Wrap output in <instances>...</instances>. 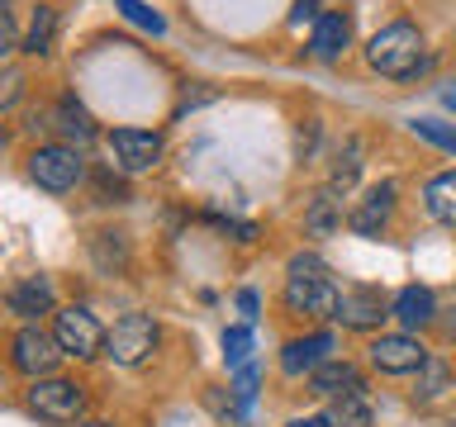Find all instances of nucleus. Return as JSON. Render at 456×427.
I'll return each mask as SVG.
<instances>
[{"label":"nucleus","mask_w":456,"mask_h":427,"mask_svg":"<svg viewBox=\"0 0 456 427\" xmlns=\"http://www.w3.org/2000/svg\"><path fill=\"white\" fill-rule=\"evenodd\" d=\"M285 309L305 313V318H333L338 285L319 256H290V266H285Z\"/></svg>","instance_id":"obj_1"},{"label":"nucleus","mask_w":456,"mask_h":427,"mask_svg":"<svg viewBox=\"0 0 456 427\" xmlns=\"http://www.w3.org/2000/svg\"><path fill=\"white\" fill-rule=\"evenodd\" d=\"M366 62H370V71H380V77H413L419 71V62H423V34L413 24H385L380 34H370V43H366Z\"/></svg>","instance_id":"obj_2"},{"label":"nucleus","mask_w":456,"mask_h":427,"mask_svg":"<svg viewBox=\"0 0 456 427\" xmlns=\"http://www.w3.org/2000/svg\"><path fill=\"white\" fill-rule=\"evenodd\" d=\"M157 342H162V327H157L152 313H124V318L105 333V356L114 366L134 370V366H142L157 351Z\"/></svg>","instance_id":"obj_3"},{"label":"nucleus","mask_w":456,"mask_h":427,"mask_svg":"<svg viewBox=\"0 0 456 427\" xmlns=\"http://www.w3.org/2000/svg\"><path fill=\"white\" fill-rule=\"evenodd\" d=\"M53 337H57V347H62V356H77V361H91V356L105 351V327H100V318L81 304L53 313Z\"/></svg>","instance_id":"obj_4"},{"label":"nucleus","mask_w":456,"mask_h":427,"mask_svg":"<svg viewBox=\"0 0 456 427\" xmlns=\"http://www.w3.org/2000/svg\"><path fill=\"white\" fill-rule=\"evenodd\" d=\"M28 408H34L43 423H81V413H86V390H81L77 380L43 375V380L28 384Z\"/></svg>","instance_id":"obj_5"},{"label":"nucleus","mask_w":456,"mask_h":427,"mask_svg":"<svg viewBox=\"0 0 456 427\" xmlns=\"http://www.w3.org/2000/svg\"><path fill=\"white\" fill-rule=\"evenodd\" d=\"M333 318L352 333H370L385 318H395V299H385V290H376V285H347V290H338Z\"/></svg>","instance_id":"obj_6"},{"label":"nucleus","mask_w":456,"mask_h":427,"mask_svg":"<svg viewBox=\"0 0 456 427\" xmlns=\"http://www.w3.org/2000/svg\"><path fill=\"white\" fill-rule=\"evenodd\" d=\"M28 176H34L43 190L67 195L71 185L86 176V162H81L77 148H67V142H48V148H38L34 157H28Z\"/></svg>","instance_id":"obj_7"},{"label":"nucleus","mask_w":456,"mask_h":427,"mask_svg":"<svg viewBox=\"0 0 456 427\" xmlns=\"http://www.w3.org/2000/svg\"><path fill=\"white\" fill-rule=\"evenodd\" d=\"M162 152H167V142H162V133H152V128H114L110 133V157L124 176L152 171L162 162Z\"/></svg>","instance_id":"obj_8"},{"label":"nucleus","mask_w":456,"mask_h":427,"mask_svg":"<svg viewBox=\"0 0 456 427\" xmlns=\"http://www.w3.org/2000/svg\"><path fill=\"white\" fill-rule=\"evenodd\" d=\"M10 361H14V370H20V375L43 380V375H53L57 361H62V347H57L53 333H43L38 323H28V327H20V333H14V342H10Z\"/></svg>","instance_id":"obj_9"},{"label":"nucleus","mask_w":456,"mask_h":427,"mask_svg":"<svg viewBox=\"0 0 456 427\" xmlns=\"http://www.w3.org/2000/svg\"><path fill=\"white\" fill-rule=\"evenodd\" d=\"M366 356H370V366H376L380 375H413V370L428 361L423 342L413 333H380L366 347Z\"/></svg>","instance_id":"obj_10"},{"label":"nucleus","mask_w":456,"mask_h":427,"mask_svg":"<svg viewBox=\"0 0 456 427\" xmlns=\"http://www.w3.org/2000/svg\"><path fill=\"white\" fill-rule=\"evenodd\" d=\"M395 199H399V185H395V181L370 185L366 199L347 214V228H352L356 238H380L385 223H390V214H395Z\"/></svg>","instance_id":"obj_11"},{"label":"nucleus","mask_w":456,"mask_h":427,"mask_svg":"<svg viewBox=\"0 0 456 427\" xmlns=\"http://www.w3.org/2000/svg\"><path fill=\"white\" fill-rule=\"evenodd\" d=\"M333 333H309V337H295V342H285V351H281V370L290 380L299 375H314L323 361H333Z\"/></svg>","instance_id":"obj_12"},{"label":"nucleus","mask_w":456,"mask_h":427,"mask_svg":"<svg viewBox=\"0 0 456 427\" xmlns=\"http://www.w3.org/2000/svg\"><path fill=\"white\" fill-rule=\"evenodd\" d=\"M352 43V14L342 10H328L314 20V34H309V52L319 57V62H333V57H342V48Z\"/></svg>","instance_id":"obj_13"},{"label":"nucleus","mask_w":456,"mask_h":427,"mask_svg":"<svg viewBox=\"0 0 456 427\" xmlns=\"http://www.w3.org/2000/svg\"><path fill=\"white\" fill-rule=\"evenodd\" d=\"M356 390H366V380H362V370H356L352 361H323L319 370L309 375V394H319V399H342V394H356Z\"/></svg>","instance_id":"obj_14"},{"label":"nucleus","mask_w":456,"mask_h":427,"mask_svg":"<svg viewBox=\"0 0 456 427\" xmlns=\"http://www.w3.org/2000/svg\"><path fill=\"white\" fill-rule=\"evenodd\" d=\"M5 304H10V313H20L24 323L43 318V313H53V280L48 276H28L20 285H10Z\"/></svg>","instance_id":"obj_15"},{"label":"nucleus","mask_w":456,"mask_h":427,"mask_svg":"<svg viewBox=\"0 0 456 427\" xmlns=\"http://www.w3.org/2000/svg\"><path fill=\"white\" fill-rule=\"evenodd\" d=\"M395 318L404 323V333H419V327L437 323V294L428 285H404L395 294Z\"/></svg>","instance_id":"obj_16"},{"label":"nucleus","mask_w":456,"mask_h":427,"mask_svg":"<svg viewBox=\"0 0 456 427\" xmlns=\"http://www.w3.org/2000/svg\"><path fill=\"white\" fill-rule=\"evenodd\" d=\"M423 209L433 214L442 228H456V171H437L423 185Z\"/></svg>","instance_id":"obj_17"},{"label":"nucleus","mask_w":456,"mask_h":427,"mask_svg":"<svg viewBox=\"0 0 456 427\" xmlns=\"http://www.w3.org/2000/svg\"><path fill=\"white\" fill-rule=\"evenodd\" d=\"M323 418H328V427H370V399H366V390L333 399Z\"/></svg>","instance_id":"obj_18"},{"label":"nucleus","mask_w":456,"mask_h":427,"mask_svg":"<svg viewBox=\"0 0 456 427\" xmlns=\"http://www.w3.org/2000/svg\"><path fill=\"white\" fill-rule=\"evenodd\" d=\"M447 390H452V366L442 361V356H428L419 366V390H413V399H419V404H433V399H442Z\"/></svg>","instance_id":"obj_19"},{"label":"nucleus","mask_w":456,"mask_h":427,"mask_svg":"<svg viewBox=\"0 0 456 427\" xmlns=\"http://www.w3.org/2000/svg\"><path fill=\"white\" fill-rule=\"evenodd\" d=\"M356 176H362V138H347L342 142V152H338V166H333V176H328V190L333 195H347Z\"/></svg>","instance_id":"obj_20"},{"label":"nucleus","mask_w":456,"mask_h":427,"mask_svg":"<svg viewBox=\"0 0 456 427\" xmlns=\"http://www.w3.org/2000/svg\"><path fill=\"white\" fill-rule=\"evenodd\" d=\"M305 223H309V233H333V228H342V199L333 190H323V195H314L309 199V214H305Z\"/></svg>","instance_id":"obj_21"},{"label":"nucleus","mask_w":456,"mask_h":427,"mask_svg":"<svg viewBox=\"0 0 456 427\" xmlns=\"http://www.w3.org/2000/svg\"><path fill=\"white\" fill-rule=\"evenodd\" d=\"M53 38H57V10L53 5H38L34 10V24H28V34H24V52H53Z\"/></svg>","instance_id":"obj_22"},{"label":"nucleus","mask_w":456,"mask_h":427,"mask_svg":"<svg viewBox=\"0 0 456 427\" xmlns=\"http://www.w3.org/2000/svg\"><path fill=\"white\" fill-rule=\"evenodd\" d=\"M53 128H62L67 138H77V142H86V138H95V124H91V114H86L77 100H62V105H57V124Z\"/></svg>","instance_id":"obj_23"},{"label":"nucleus","mask_w":456,"mask_h":427,"mask_svg":"<svg viewBox=\"0 0 456 427\" xmlns=\"http://www.w3.org/2000/svg\"><path fill=\"white\" fill-rule=\"evenodd\" d=\"M91 252H95V262H100V270H119V266L128 262L124 233H95V242H91Z\"/></svg>","instance_id":"obj_24"},{"label":"nucleus","mask_w":456,"mask_h":427,"mask_svg":"<svg viewBox=\"0 0 456 427\" xmlns=\"http://www.w3.org/2000/svg\"><path fill=\"white\" fill-rule=\"evenodd\" d=\"M248 351H252V327H248V323H242V327H228V333H224L228 366H248Z\"/></svg>","instance_id":"obj_25"},{"label":"nucleus","mask_w":456,"mask_h":427,"mask_svg":"<svg viewBox=\"0 0 456 427\" xmlns=\"http://www.w3.org/2000/svg\"><path fill=\"white\" fill-rule=\"evenodd\" d=\"M119 10H124V20H134L138 28H148V34H162L167 20L157 14L152 5H142V0H119Z\"/></svg>","instance_id":"obj_26"},{"label":"nucleus","mask_w":456,"mask_h":427,"mask_svg":"<svg viewBox=\"0 0 456 427\" xmlns=\"http://www.w3.org/2000/svg\"><path fill=\"white\" fill-rule=\"evenodd\" d=\"M20 95H24V71H20V67H5V62H0V114L20 105Z\"/></svg>","instance_id":"obj_27"},{"label":"nucleus","mask_w":456,"mask_h":427,"mask_svg":"<svg viewBox=\"0 0 456 427\" xmlns=\"http://www.w3.org/2000/svg\"><path fill=\"white\" fill-rule=\"evenodd\" d=\"M14 43H20V34H14V20H10V0H0V62L14 52Z\"/></svg>","instance_id":"obj_28"},{"label":"nucleus","mask_w":456,"mask_h":427,"mask_svg":"<svg viewBox=\"0 0 456 427\" xmlns=\"http://www.w3.org/2000/svg\"><path fill=\"white\" fill-rule=\"evenodd\" d=\"M252 394H256V370L242 366L238 370V384H233V399H238V404H252Z\"/></svg>","instance_id":"obj_29"},{"label":"nucleus","mask_w":456,"mask_h":427,"mask_svg":"<svg viewBox=\"0 0 456 427\" xmlns=\"http://www.w3.org/2000/svg\"><path fill=\"white\" fill-rule=\"evenodd\" d=\"M314 20H319V0H295L290 24H314Z\"/></svg>","instance_id":"obj_30"},{"label":"nucleus","mask_w":456,"mask_h":427,"mask_svg":"<svg viewBox=\"0 0 456 427\" xmlns=\"http://www.w3.org/2000/svg\"><path fill=\"white\" fill-rule=\"evenodd\" d=\"M238 309H242V318L252 323V318H256V294H252V290H242V294H238Z\"/></svg>","instance_id":"obj_31"},{"label":"nucleus","mask_w":456,"mask_h":427,"mask_svg":"<svg viewBox=\"0 0 456 427\" xmlns=\"http://www.w3.org/2000/svg\"><path fill=\"white\" fill-rule=\"evenodd\" d=\"M437 327H442V337H447V342H456V313H447V318H437Z\"/></svg>","instance_id":"obj_32"},{"label":"nucleus","mask_w":456,"mask_h":427,"mask_svg":"<svg viewBox=\"0 0 456 427\" xmlns=\"http://www.w3.org/2000/svg\"><path fill=\"white\" fill-rule=\"evenodd\" d=\"M290 427H328V418H323V413H314V418H295Z\"/></svg>","instance_id":"obj_33"},{"label":"nucleus","mask_w":456,"mask_h":427,"mask_svg":"<svg viewBox=\"0 0 456 427\" xmlns=\"http://www.w3.org/2000/svg\"><path fill=\"white\" fill-rule=\"evenodd\" d=\"M442 105H447V109H456V85H447V91H442Z\"/></svg>","instance_id":"obj_34"},{"label":"nucleus","mask_w":456,"mask_h":427,"mask_svg":"<svg viewBox=\"0 0 456 427\" xmlns=\"http://www.w3.org/2000/svg\"><path fill=\"white\" fill-rule=\"evenodd\" d=\"M77 427H114V423H100V418H91V423H77Z\"/></svg>","instance_id":"obj_35"},{"label":"nucleus","mask_w":456,"mask_h":427,"mask_svg":"<svg viewBox=\"0 0 456 427\" xmlns=\"http://www.w3.org/2000/svg\"><path fill=\"white\" fill-rule=\"evenodd\" d=\"M0 148H5V133H0Z\"/></svg>","instance_id":"obj_36"}]
</instances>
